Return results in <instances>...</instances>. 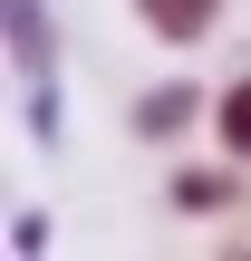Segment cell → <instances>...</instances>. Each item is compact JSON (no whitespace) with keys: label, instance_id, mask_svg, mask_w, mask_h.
Listing matches in <instances>:
<instances>
[{"label":"cell","instance_id":"3957f363","mask_svg":"<svg viewBox=\"0 0 251 261\" xmlns=\"http://www.w3.org/2000/svg\"><path fill=\"white\" fill-rule=\"evenodd\" d=\"M222 10H232V0H135V19H145L164 48H203V39L222 29Z\"/></svg>","mask_w":251,"mask_h":261},{"label":"cell","instance_id":"6da1fadb","mask_svg":"<svg viewBox=\"0 0 251 261\" xmlns=\"http://www.w3.org/2000/svg\"><path fill=\"white\" fill-rule=\"evenodd\" d=\"M203 116H213V97H203L193 77H155V87H135V107H126V136H135V145H184Z\"/></svg>","mask_w":251,"mask_h":261},{"label":"cell","instance_id":"277c9868","mask_svg":"<svg viewBox=\"0 0 251 261\" xmlns=\"http://www.w3.org/2000/svg\"><path fill=\"white\" fill-rule=\"evenodd\" d=\"M10 58H19V77H48L58 68V29H48L39 0H10Z\"/></svg>","mask_w":251,"mask_h":261},{"label":"cell","instance_id":"7a4b0ae2","mask_svg":"<svg viewBox=\"0 0 251 261\" xmlns=\"http://www.w3.org/2000/svg\"><path fill=\"white\" fill-rule=\"evenodd\" d=\"M251 184H242V155H222V165H174L164 174V213H184V223H222V213H242Z\"/></svg>","mask_w":251,"mask_h":261},{"label":"cell","instance_id":"5b68a950","mask_svg":"<svg viewBox=\"0 0 251 261\" xmlns=\"http://www.w3.org/2000/svg\"><path fill=\"white\" fill-rule=\"evenodd\" d=\"M213 145L251 165V68L232 77V87H222V97H213Z\"/></svg>","mask_w":251,"mask_h":261},{"label":"cell","instance_id":"8992f818","mask_svg":"<svg viewBox=\"0 0 251 261\" xmlns=\"http://www.w3.org/2000/svg\"><path fill=\"white\" fill-rule=\"evenodd\" d=\"M19 116H29V145H58V136H68V97H58L48 77H29V107H19Z\"/></svg>","mask_w":251,"mask_h":261}]
</instances>
